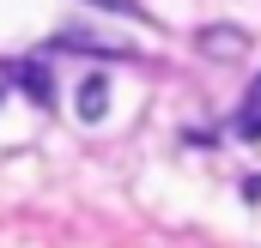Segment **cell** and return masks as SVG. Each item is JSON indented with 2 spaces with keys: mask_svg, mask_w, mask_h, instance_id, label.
<instances>
[{
  "mask_svg": "<svg viewBox=\"0 0 261 248\" xmlns=\"http://www.w3.org/2000/svg\"><path fill=\"white\" fill-rule=\"evenodd\" d=\"M12 79L31 91V103H43V109L55 103V79H49V67H43V61H18V67H12Z\"/></svg>",
  "mask_w": 261,
  "mask_h": 248,
  "instance_id": "6da1fadb",
  "label": "cell"
},
{
  "mask_svg": "<svg viewBox=\"0 0 261 248\" xmlns=\"http://www.w3.org/2000/svg\"><path fill=\"white\" fill-rule=\"evenodd\" d=\"M103 109H110V85H103V73H91L79 85V121H103Z\"/></svg>",
  "mask_w": 261,
  "mask_h": 248,
  "instance_id": "7a4b0ae2",
  "label": "cell"
},
{
  "mask_svg": "<svg viewBox=\"0 0 261 248\" xmlns=\"http://www.w3.org/2000/svg\"><path fill=\"white\" fill-rule=\"evenodd\" d=\"M237 139H261V73L243 91V103H237Z\"/></svg>",
  "mask_w": 261,
  "mask_h": 248,
  "instance_id": "3957f363",
  "label": "cell"
},
{
  "mask_svg": "<svg viewBox=\"0 0 261 248\" xmlns=\"http://www.w3.org/2000/svg\"><path fill=\"white\" fill-rule=\"evenodd\" d=\"M200 49H206V55H243V49H249V37H243V30H231V24H219V30H206V37H200Z\"/></svg>",
  "mask_w": 261,
  "mask_h": 248,
  "instance_id": "277c9868",
  "label": "cell"
},
{
  "mask_svg": "<svg viewBox=\"0 0 261 248\" xmlns=\"http://www.w3.org/2000/svg\"><path fill=\"white\" fill-rule=\"evenodd\" d=\"M91 6H103V12H140V0H91Z\"/></svg>",
  "mask_w": 261,
  "mask_h": 248,
  "instance_id": "5b68a950",
  "label": "cell"
}]
</instances>
